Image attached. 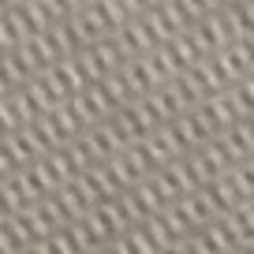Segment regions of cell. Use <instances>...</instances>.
<instances>
[{
  "instance_id": "2",
  "label": "cell",
  "mask_w": 254,
  "mask_h": 254,
  "mask_svg": "<svg viewBox=\"0 0 254 254\" xmlns=\"http://www.w3.org/2000/svg\"><path fill=\"white\" fill-rule=\"evenodd\" d=\"M79 60H82V67H86L90 82H97V79H105V75L120 71L127 56H124V49H120L116 34H112V38H101V41L82 45V49H79Z\"/></svg>"
},
{
  "instance_id": "1",
  "label": "cell",
  "mask_w": 254,
  "mask_h": 254,
  "mask_svg": "<svg viewBox=\"0 0 254 254\" xmlns=\"http://www.w3.org/2000/svg\"><path fill=\"white\" fill-rule=\"evenodd\" d=\"M53 190L45 187L38 165L15 168V172H0V209H26L34 202H41Z\"/></svg>"
}]
</instances>
